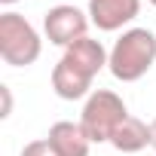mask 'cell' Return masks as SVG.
<instances>
[{
	"instance_id": "obj_3",
	"label": "cell",
	"mask_w": 156,
	"mask_h": 156,
	"mask_svg": "<svg viewBox=\"0 0 156 156\" xmlns=\"http://www.w3.org/2000/svg\"><path fill=\"white\" fill-rule=\"evenodd\" d=\"M43 52V40L37 28L19 16V12H3L0 16V58L9 67H31Z\"/></svg>"
},
{
	"instance_id": "obj_6",
	"label": "cell",
	"mask_w": 156,
	"mask_h": 156,
	"mask_svg": "<svg viewBox=\"0 0 156 156\" xmlns=\"http://www.w3.org/2000/svg\"><path fill=\"white\" fill-rule=\"evenodd\" d=\"M70 67H76L83 76H89V80H95V76L107 67V58H110V52L101 46V40H95V37H83V40H76V43H70L67 49H64V55H61Z\"/></svg>"
},
{
	"instance_id": "obj_8",
	"label": "cell",
	"mask_w": 156,
	"mask_h": 156,
	"mask_svg": "<svg viewBox=\"0 0 156 156\" xmlns=\"http://www.w3.org/2000/svg\"><path fill=\"white\" fill-rule=\"evenodd\" d=\"M52 92L61 101H80V98H89L95 89H92L89 76H83L76 67H70L64 58H58V64L52 67Z\"/></svg>"
},
{
	"instance_id": "obj_13",
	"label": "cell",
	"mask_w": 156,
	"mask_h": 156,
	"mask_svg": "<svg viewBox=\"0 0 156 156\" xmlns=\"http://www.w3.org/2000/svg\"><path fill=\"white\" fill-rule=\"evenodd\" d=\"M0 3H3V6H12V3H19V0H0Z\"/></svg>"
},
{
	"instance_id": "obj_5",
	"label": "cell",
	"mask_w": 156,
	"mask_h": 156,
	"mask_svg": "<svg viewBox=\"0 0 156 156\" xmlns=\"http://www.w3.org/2000/svg\"><path fill=\"white\" fill-rule=\"evenodd\" d=\"M141 12V0H89V22L98 31H119Z\"/></svg>"
},
{
	"instance_id": "obj_4",
	"label": "cell",
	"mask_w": 156,
	"mask_h": 156,
	"mask_svg": "<svg viewBox=\"0 0 156 156\" xmlns=\"http://www.w3.org/2000/svg\"><path fill=\"white\" fill-rule=\"evenodd\" d=\"M89 25H92L89 12H83L80 6H73V3H58V6L46 9V16H43V34H46V40L52 46H61V49H67L70 43L83 40V37H89L86 34Z\"/></svg>"
},
{
	"instance_id": "obj_12",
	"label": "cell",
	"mask_w": 156,
	"mask_h": 156,
	"mask_svg": "<svg viewBox=\"0 0 156 156\" xmlns=\"http://www.w3.org/2000/svg\"><path fill=\"white\" fill-rule=\"evenodd\" d=\"M150 135H153V144H150V147H153V150H156V116H153V119H150Z\"/></svg>"
},
{
	"instance_id": "obj_1",
	"label": "cell",
	"mask_w": 156,
	"mask_h": 156,
	"mask_svg": "<svg viewBox=\"0 0 156 156\" xmlns=\"http://www.w3.org/2000/svg\"><path fill=\"white\" fill-rule=\"evenodd\" d=\"M156 64V34L150 28H126L110 46L107 70L119 83H138Z\"/></svg>"
},
{
	"instance_id": "obj_9",
	"label": "cell",
	"mask_w": 156,
	"mask_h": 156,
	"mask_svg": "<svg viewBox=\"0 0 156 156\" xmlns=\"http://www.w3.org/2000/svg\"><path fill=\"white\" fill-rule=\"evenodd\" d=\"M153 144V135H150V122L138 119V116H129L110 138V147L119 150V153H138L144 147Z\"/></svg>"
},
{
	"instance_id": "obj_10",
	"label": "cell",
	"mask_w": 156,
	"mask_h": 156,
	"mask_svg": "<svg viewBox=\"0 0 156 156\" xmlns=\"http://www.w3.org/2000/svg\"><path fill=\"white\" fill-rule=\"evenodd\" d=\"M19 156H58V153L52 150V144H49L46 138H37V141H28Z\"/></svg>"
},
{
	"instance_id": "obj_2",
	"label": "cell",
	"mask_w": 156,
	"mask_h": 156,
	"mask_svg": "<svg viewBox=\"0 0 156 156\" xmlns=\"http://www.w3.org/2000/svg\"><path fill=\"white\" fill-rule=\"evenodd\" d=\"M129 107L126 101L110 92V89H95L86 101H83V110H80V126L83 132L89 135L92 144H110L113 132L129 119Z\"/></svg>"
},
{
	"instance_id": "obj_14",
	"label": "cell",
	"mask_w": 156,
	"mask_h": 156,
	"mask_svg": "<svg viewBox=\"0 0 156 156\" xmlns=\"http://www.w3.org/2000/svg\"><path fill=\"white\" fill-rule=\"evenodd\" d=\"M147 3H150V6H156V0H147Z\"/></svg>"
},
{
	"instance_id": "obj_11",
	"label": "cell",
	"mask_w": 156,
	"mask_h": 156,
	"mask_svg": "<svg viewBox=\"0 0 156 156\" xmlns=\"http://www.w3.org/2000/svg\"><path fill=\"white\" fill-rule=\"evenodd\" d=\"M0 98H3V110H0V116H9L12 113V92H9V86H0Z\"/></svg>"
},
{
	"instance_id": "obj_7",
	"label": "cell",
	"mask_w": 156,
	"mask_h": 156,
	"mask_svg": "<svg viewBox=\"0 0 156 156\" xmlns=\"http://www.w3.org/2000/svg\"><path fill=\"white\" fill-rule=\"evenodd\" d=\"M46 141L52 144V150L58 156H89V150H92V141L83 132V126L80 122H70V119L52 122Z\"/></svg>"
}]
</instances>
